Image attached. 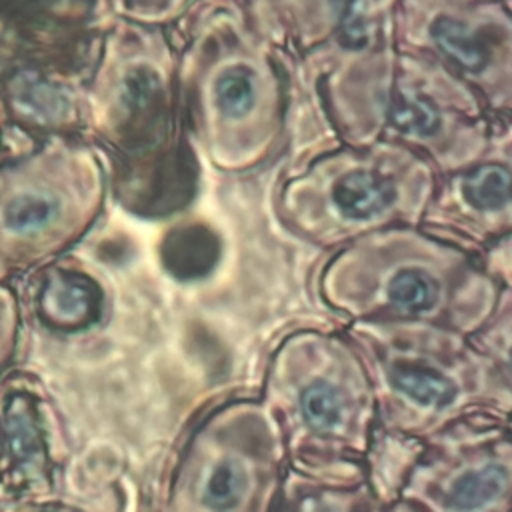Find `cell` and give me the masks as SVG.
Returning <instances> with one entry per match:
<instances>
[{"instance_id":"obj_1","label":"cell","mask_w":512,"mask_h":512,"mask_svg":"<svg viewBox=\"0 0 512 512\" xmlns=\"http://www.w3.org/2000/svg\"><path fill=\"white\" fill-rule=\"evenodd\" d=\"M78 160L44 146L0 164V280L48 256L78 224L86 196Z\"/></svg>"},{"instance_id":"obj_2","label":"cell","mask_w":512,"mask_h":512,"mask_svg":"<svg viewBox=\"0 0 512 512\" xmlns=\"http://www.w3.org/2000/svg\"><path fill=\"white\" fill-rule=\"evenodd\" d=\"M396 198L392 180L368 170H356L342 176L334 190L332 200L338 212L348 220H370L382 214Z\"/></svg>"},{"instance_id":"obj_3","label":"cell","mask_w":512,"mask_h":512,"mask_svg":"<svg viewBox=\"0 0 512 512\" xmlns=\"http://www.w3.org/2000/svg\"><path fill=\"white\" fill-rule=\"evenodd\" d=\"M506 488L508 470L500 464H488L480 470H472L460 476L454 482L446 504L454 510H476L500 498Z\"/></svg>"},{"instance_id":"obj_4","label":"cell","mask_w":512,"mask_h":512,"mask_svg":"<svg viewBox=\"0 0 512 512\" xmlns=\"http://www.w3.org/2000/svg\"><path fill=\"white\" fill-rule=\"evenodd\" d=\"M430 32L438 48L458 66L472 72L484 68L486 52L464 22L450 16H440L432 22Z\"/></svg>"},{"instance_id":"obj_5","label":"cell","mask_w":512,"mask_h":512,"mask_svg":"<svg viewBox=\"0 0 512 512\" xmlns=\"http://www.w3.org/2000/svg\"><path fill=\"white\" fill-rule=\"evenodd\" d=\"M388 114L400 132L412 136H432L442 122L438 108L428 98L404 88L392 92Z\"/></svg>"},{"instance_id":"obj_6","label":"cell","mask_w":512,"mask_h":512,"mask_svg":"<svg viewBox=\"0 0 512 512\" xmlns=\"http://www.w3.org/2000/svg\"><path fill=\"white\" fill-rule=\"evenodd\" d=\"M394 386L420 406L442 408L456 398L452 380L422 368H398L392 374Z\"/></svg>"},{"instance_id":"obj_7","label":"cell","mask_w":512,"mask_h":512,"mask_svg":"<svg viewBox=\"0 0 512 512\" xmlns=\"http://www.w3.org/2000/svg\"><path fill=\"white\" fill-rule=\"evenodd\" d=\"M466 200L478 210H500L510 198V172L500 164H486L464 178Z\"/></svg>"},{"instance_id":"obj_8","label":"cell","mask_w":512,"mask_h":512,"mask_svg":"<svg viewBox=\"0 0 512 512\" xmlns=\"http://www.w3.org/2000/svg\"><path fill=\"white\" fill-rule=\"evenodd\" d=\"M388 300L410 314L430 310L438 300V284L422 270L406 268L388 282Z\"/></svg>"},{"instance_id":"obj_9","label":"cell","mask_w":512,"mask_h":512,"mask_svg":"<svg viewBox=\"0 0 512 512\" xmlns=\"http://www.w3.org/2000/svg\"><path fill=\"white\" fill-rule=\"evenodd\" d=\"M214 98L218 110L228 118L246 116L256 100L254 74L246 66H232L224 70L214 84Z\"/></svg>"},{"instance_id":"obj_10","label":"cell","mask_w":512,"mask_h":512,"mask_svg":"<svg viewBox=\"0 0 512 512\" xmlns=\"http://www.w3.org/2000/svg\"><path fill=\"white\" fill-rule=\"evenodd\" d=\"M244 488L246 474L242 466L232 460H222L212 468L204 484L202 502L212 510H228L240 502Z\"/></svg>"},{"instance_id":"obj_11","label":"cell","mask_w":512,"mask_h":512,"mask_svg":"<svg viewBox=\"0 0 512 512\" xmlns=\"http://www.w3.org/2000/svg\"><path fill=\"white\" fill-rule=\"evenodd\" d=\"M300 408L304 420L314 430H330L340 422L344 404L334 386L326 382H314L304 388L300 396Z\"/></svg>"},{"instance_id":"obj_12","label":"cell","mask_w":512,"mask_h":512,"mask_svg":"<svg viewBox=\"0 0 512 512\" xmlns=\"http://www.w3.org/2000/svg\"><path fill=\"white\" fill-rule=\"evenodd\" d=\"M18 334V302L10 286L0 280V372L8 364L16 348Z\"/></svg>"},{"instance_id":"obj_13","label":"cell","mask_w":512,"mask_h":512,"mask_svg":"<svg viewBox=\"0 0 512 512\" xmlns=\"http://www.w3.org/2000/svg\"><path fill=\"white\" fill-rule=\"evenodd\" d=\"M156 74L150 72L148 68H138L132 70L122 84V98L128 106H142L146 104L154 90H156Z\"/></svg>"},{"instance_id":"obj_14","label":"cell","mask_w":512,"mask_h":512,"mask_svg":"<svg viewBox=\"0 0 512 512\" xmlns=\"http://www.w3.org/2000/svg\"><path fill=\"white\" fill-rule=\"evenodd\" d=\"M340 42L348 50H360L362 46H366V42H368L366 20H364L362 12L358 10V6H350V10H348V14H346V18L342 22Z\"/></svg>"},{"instance_id":"obj_15","label":"cell","mask_w":512,"mask_h":512,"mask_svg":"<svg viewBox=\"0 0 512 512\" xmlns=\"http://www.w3.org/2000/svg\"><path fill=\"white\" fill-rule=\"evenodd\" d=\"M2 120H4V112H2V104H0V132H2Z\"/></svg>"}]
</instances>
